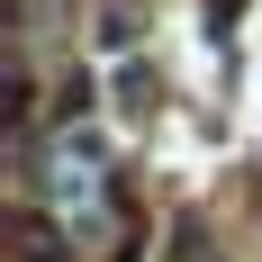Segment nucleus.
I'll return each mask as SVG.
<instances>
[]
</instances>
